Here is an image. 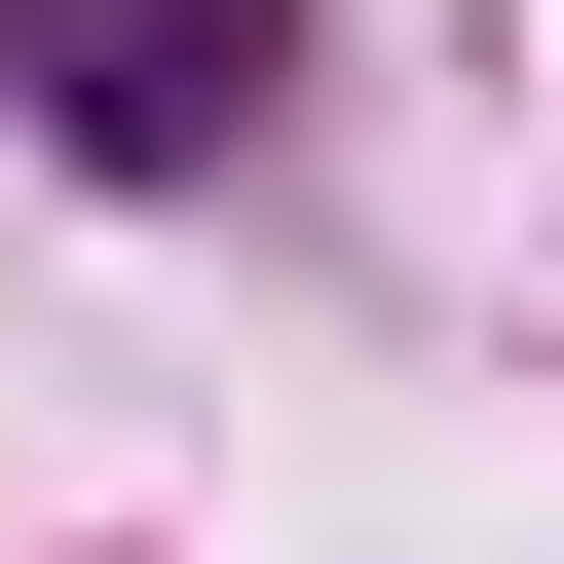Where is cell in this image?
Listing matches in <instances>:
<instances>
[{"instance_id": "cell-1", "label": "cell", "mask_w": 564, "mask_h": 564, "mask_svg": "<svg viewBox=\"0 0 564 564\" xmlns=\"http://www.w3.org/2000/svg\"><path fill=\"white\" fill-rule=\"evenodd\" d=\"M263 76H302L263 0H0V113H39V151H113V188H188Z\"/></svg>"}]
</instances>
